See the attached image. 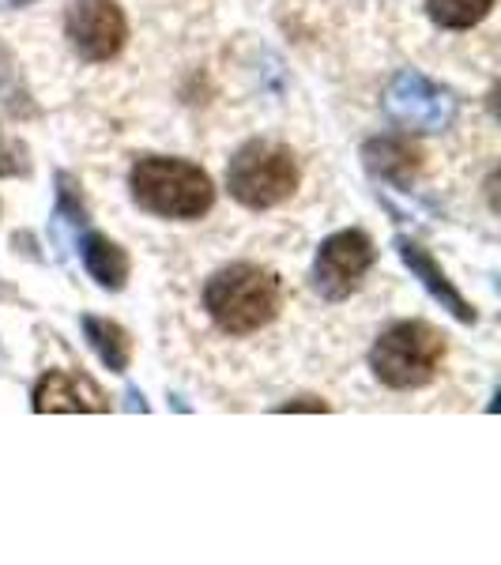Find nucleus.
<instances>
[{
	"mask_svg": "<svg viewBox=\"0 0 501 565\" xmlns=\"http://www.w3.org/2000/svg\"><path fill=\"white\" fill-rule=\"evenodd\" d=\"M362 159H366V170L381 181H393V185H412V178L423 170V151L415 148L404 136H381V140H370L362 148Z\"/></svg>",
	"mask_w": 501,
	"mask_h": 565,
	"instance_id": "nucleus-10",
	"label": "nucleus"
},
{
	"mask_svg": "<svg viewBox=\"0 0 501 565\" xmlns=\"http://www.w3.org/2000/svg\"><path fill=\"white\" fill-rule=\"evenodd\" d=\"M377 260V249L362 231H340L332 234L313 260V290L324 302H343L362 287L366 271Z\"/></svg>",
	"mask_w": 501,
	"mask_h": 565,
	"instance_id": "nucleus-6",
	"label": "nucleus"
},
{
	"mask_svg": "<svg viewBox=\"0 0 501 565\" xmlns=\"http://www.w3.org/2000/svg\"><path fill=\"white\" fill-rule=\"evenodd\" d=\"M12 79H20V68H15V61H12V50L0 42V90H4L8 109L20 114V106H26V90L12 87ZM26 114H34V106H26Z\"/></svg>",
	"mask_w": 501,
	"mask_h": 565,
	"instance_id": "nucleus-15",
	"label": "nucleus"
},
{
	"mask_svg": "<svg viewBox=\"0 0 501 565\" xmlns=\"http://www.w3.org/2000/svg\"><path fill=\"white\" fill-rule=\"evenodd\" d=\"M226 189L238 204L253 207H276L295 196L298 189V162L290 148L271 140H253L234 154L226 167Z\"/></svg>",
	"mask_w": 501,
	"mask_h": 565,
	"instance_id": "nucleus-4",
	"label": "nucleus"
},
{
	"mask_svg": "<svg viewBox=\"0 0 501 565\" xmlns=\"http://www.w3.org/2000/svg\"><path fill=\"white\" fill-rule=\"evenodd\" d=\"M385 109L388 117L407 132H445L457 121V95L449 87L434 84L430 76L415 68H404L393 76V84L385 90Z\"/></svg>",
	"mask_w": 501,
	"mask_h": 565,
	"instance_id": "nucleus-5",
	"label": "nucleus"
},
{
	"mask_svg": "<svg viewBox=\"0 0 501 565\" xmlns=\"http://www.w3.org/2000/svg\"><path fill=\"white\" fill-rule=\"evenodd\" d=\"M279 302H284L279 276L260 264H231V268L215 271L204 287L207 313L231 335L260 332L264 324L276 321Z\"/></svg>",
	"mask_w": 501,
	"mask_h": 565,
	"instance_id": "nucleus-1",
	"label": "nucleus"
},
{
	"mask_svg": "<svg viewBox=\"0 0 501 565\" xmlns=\"http://www.w3.org/2000/svg\"><path fill=\"white\" fill-rule=\"evenodd\" d=\"M445 359V335L426 321H396L377 335L370 370L388 388H423Z\"/></svg>",
	"mask_w": 501,
	"mask_h": 565,
	"instance_id": "nucleus-3",
	"label": "nucleus"
},
{
	"mask_svg": "<svg viewBox=\"0 0 501 565\" xmlns=\"http://www.w3.org/2000/svg\"><path fill=\"white\" fill-rule=\"evenodd\" d=\"M31 174V159H26V143L12 140L0 129V178H26Z\"/></svg>",
	"mask_w": 501,
	"mask_h": 565,
	"instance_id": "nucleus-14",
	"label": "nucleus"
},
{
	"mask_svg": "<svg viewBox=\"0 0 501 565\" xmlns=\"http://www.w3.org/2000/svg\"><path fill=\"white\" fill-rule=\"evenodd\" d=\"M79 328H84L90 351L98 354V362H103L106 370L114 373H125L132 362V340L129 332H125L117 321H106V317H79Z\"/></svg>",
	"mask_w": 501,
	"mask_h": 565,
	"instance_id": "nucleus-12",
	"label": "nucleus"
},
{
	"mask_svg": "<svg viewBox=\"0 0 501 565\" xmlns=\"http://www.w3.org/2000/svg\"><path fill=\"white\" fill-rule=\"evenodd\" d=\"M34 412H109V399L84 373L50 370L34 385Z\"/></svg>",
	"mask_w": 501,
	"mask_h": 565,
	"instance_id": "nucleus-8",
	"label": "nucleus"
},
{
	"mask_svg": "<svg viewBox=\"0 0 501 565\" xmlns=\"http://www.w3.org/2000/svg\"><path fill=\"white\" fill-rule=\"evenodd\" d=\"M65 34L76 57L84 61H109L121 53L125 39H129V23L117 0H72L65 15Z\"/></svg>",
	"mask_w": 501,
	"mask_h": 565,
	"instance_id": "nucleus-7",
	"label": "nucleus"
},
{
	"mask_svg": "<svg viewBox=\"0 0 501 565\" xmlns=\"http://www.w3.org/2000/svg\"><path fill=\"white\" fill-rule=\"evenodd\" d=\"M276 412H328V404H321V399H290V404L276 407Z\"/></svg>",
	"mask_w": 501,
	"mask_h": 565,
	"instance_id": "nucleus-16",
	"label": "nucleus"
},
{
	"mask_svg": "<svg viewBox=\"0 0 501 565\" xmlns=\"http://www.w3.org/2000/svg\"><path fill=\"white\" fill-rule=\"evenodd\" d=\"M34 4V0H0V12H15V8H26Z\"/></svg>",
	"mask_w": 501,
	"mask_h": 565,
	"instance_id": "nucleus-17",
	"label": "nucleus"
},
{
	"mask_svg": "<svg viewBox=\"0 0 501 565\" xmlns=\"http://www.w3.org/2000/svg\"><path fill=\"white\" fill-rule=\"evenodd\" d=\"M79 257H84L87 276L103 290H121L125 279H129V253L117 242H109L106 234L87 231L84 238H79Z\"/></svg>",
	"mask_w": 501,
	"mask_h": 565,
	"instance_id": "nucleus-11",
	"label": "nucleus"
},
{
	"mask_svg": "<svg viewBox=\"0 0 501 565\" xmlns=\"http://www.w3.org/2000/svg\"><path fill=\"white\" fill-rule=\"evenodd\" d=\"M396 253H399V260H404L407 268H412V276L423 282V287L430 290L437 302L449 309V313L457 317L460 324H476L479 321V313L471 309L468 298H463L460 290L452 287V279L445 276V268L430 257V249H426V245H418L412 238H396Z\"/></svg>",
	"mask_w": 501,
	"mask_h": 565,
	"instance_id": "nucleus-9",
	"label": "nucleus"
},
{
	"mask_svg": "<svg viewBox=\"0 0 501 565\" xmlns=\"http://www.w3.org/2000/svg\"><path fill=\"white\" fill-rule=\"evenodd\" d=\"M132 200L162 218H200L215 204V185L196 162L148 154L129 174Z\"/></svg>",
	"mask_w": 501,
	"mask_h": 565,
	"instance_id": "nucleus-2",
	"label": "nucleus"
},
{
	"mask_svg": "<svg viewBox=\"0 0 501 565\" xmlns=\"http://www.w3.org/2000/svg\"><path fill=\"white\" fill-rule=\"evenodd\" d=\"M426 8H430V20L445 31H468L487 20L494 0H426Z\"/></svg>",
	"mask_w": 501,
	"mask_h": 565,
	"instance_id": "nucleus-13",
	"label": "nucleus"
}]
</instances>
